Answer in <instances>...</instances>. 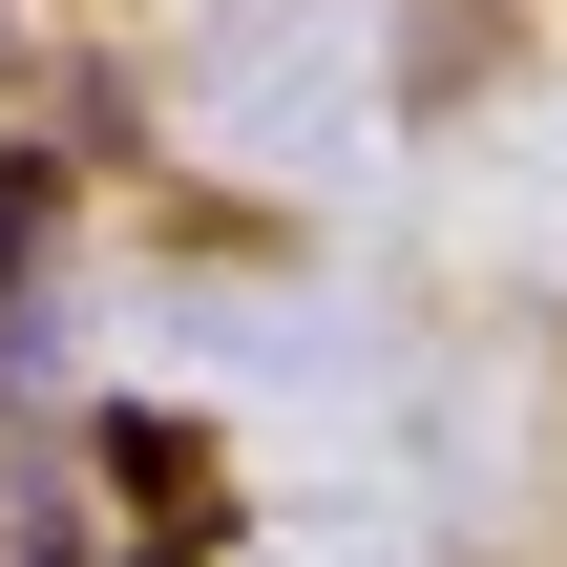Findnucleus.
Instances as JSON below:
<instances>
[{"mask_svg":"<svg viewBox=\"0 0 567 567\" xmlns=\"http://www.w3.org/2000/svg\"><path fill=\"white\" fill-rule=\"evenodd\" d=\"M105 484H147V526H168V567H189L210 526H231V505H210V442H189V421H147V400L105 421Z\"/></svg>","mask_w":567,"mask_h":567,"instance_id":"1","label":"nucleus"}]
</instances>
